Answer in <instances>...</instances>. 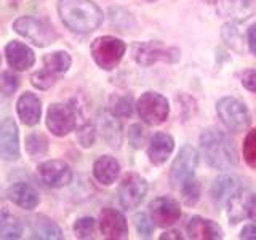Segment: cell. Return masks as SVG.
I'll list each match as a JSON object with an SVG mask.
<instances>
[{
	"mask_svg": "<svg viewBox=\"0 0 256 240\" xmlns=\"http://www.w3.org/2000/svg\"><path fill=\"white\" fill-rule=\"evenodd\" d=\"M77 125V109L70 104L56 102L48 108L46 126L54 136H66Z\"/></svg>",
	"mask_w": 256,
	"mask_h": 240,
	"instance_id": "obj_6",
	"label": "cell"
},
{
	"mask_svg": "<svg viewBox=\"0 0 256 240\" xmlns=\"http://www.w3.org/2000/svg\"><path fill=\"white\" fill-rule=\"evenodd\" d=\"M188 236L189 238H196V240H220L222 238V232L220 226L216 222L200 218V216H194L189 222H188Z\"/></svg>",
	"mask_w": 256,
	"mask_h": 240,
	"instance_id": "obj_19",
	"label": "cell"
},
{
	"mask_svg": "<svg viewBox=\"0 0 256 240\" xmlns=\"http://www.w3.org/2000/svg\"><path fill=\"white\" fill-rule=\"evenodd\" d=\"M126 50V45L116 37H98L92 44V56L94 62L104 70H112L118 66Z\"/></svg>",
	"mask_w": 256,
	"mask_h": 240,
	"instance_id": "obj_3",
	"label": "cell"
},
{
	"mask_svg": "<svg viewBox=\"0 0 256 240\" xmlns=\"http://www.w3.org/2000/svg\"><path fill=\"white\" fill-rule=\"evenodd\" d=\"M22 236V222L8 210L0 212V238H20Z\"/></svg>",
	"mask_w": 256,
	"mask_h": 240,
	"instance_id": "obj_25",
	"label": "cell"
},
{
	"mask_svg": "<svg viewBox=\"0 0 256 240\" xmlns=\"http://www.w3.org/2000/svg\"><path fill=\"white\" fill-rule=\"evenodd\" d=\"M245 213L248 214V218L253 220V221L256 222V196H252L250 198L246 200Z\"/></svg>",
	"mask_w": 256,
	"mask_h": 240,
	"instance_id": "obj_40",
	"label": "cell"
},
{
	"mask_svg": "<svg viewBox=\"0 0 256 240\" xmlns=\"http://www.w3.org/2000/svg\"><path fill=\"white\" fill-rule=\"evenodd\" d=\"M222 37L226 40V44L234 48L237 52H242V44H244V38H242V32H240L234 24H226L222 28Z\"/></svg>",
	"mask_w": 256,
	"mask_h": 240,
	"instance_id": "obj_31",
	"label": "cell"
},
{
	"mask_svg": "<svg viewBox=\"0 0 256 240\" xmlns=\"http://www.w3.org/2000/svg\"><path fill=\"white\" fill-rule=\"evenodd\" d=\"M98 130L101 136L106 140L112 148H118L122 142V126L117 122V117L112 112H101L98 116Z\"/></svg>",
	"mask_w": 256,
	"mask_h": 240,
	"instance_id": "obj_21",
	"label": "cell"
},
{
	"mask_svg": "<svg viewBox=\"0 0 256 240\" xmlns=\"http://www.w3.org/2000/svg\"><path fill=\"white\" fill-rule=\"evenodd\" d=\"M246 37H248V46H250V52L253 54H256V24L250 26L246 32Z\"/></svg>",
	"mask_w": 256,
	"mask_h": 240,
	"instance_id": "obj_41",
	"label": "cell"
},
{
	"mask_svg": "<svg viewBox=\"0 0 256 240\" xmlns=\"http://www.w3.org/2000/svg\"><path fill=\"white\" fill-rule=\"evenodd\" d=\"M128 136H130V144H132V146H133L134 149H140V148L142 146L144 140H146V133H144L142 126H141L140 124L132 125Z\"/></svg>",
	"mask_w": 256,
	"mask_h": 240,
	"instance_id": "obj_38",
	"label": "cell"
},
{
	"mask_svg": "<svg viewBox=\"0 0 256 240\" xmlns=\"http://www.w3.org/2000/svg\"><path fill=\"white\" fill-rule=\"evenodd\" d=\"M8 198L24 210H32L38 205V192L28 182H16L8 189Z\"/></svg>",
	"mask_w": 256,
	"mask_h": 240,
	"instance_id": "obj_20",
	"label": "cell"
},
{
	"mask_svg": "<svg viewBox=\"0 0 256 240\" xmlns=\"http://www.w3.org/2000/svg\"><path fill=\"white\" fill-rule=\"evenodd\" d=\"M200 148H202L206 164L216 170H230L238 164L234 142L229 138V134L218 128H208L202 133Z\"/></svg>",
	"mask_w": 256,
	"mask_h": 240,
	"instance_id": "obj_2",
	"label": "cell"
},
{
	"mask_svg": "<svg viewBox=\"0 0 256 240\" xmlns=\"http://www.w3.org/2000/svg\"><path fill=\"white\" fill-rule=\"evenodd\" d=\"M160 238H162V240H168V238H178V240H181L182 237L176 230H172V232H165V234L160 237Z\"/></svg>",
	"mask_w": 256,
	"mask_h": 240,
	"instance_id": "obj_43",
	"label": "cell"
},
{
	"mask_svg": "<svg viewBox=\"0 0 256 240\" xmlns=\"http://www.w3.org/2000/svg\"><path fill=\"white\" fill-rule=\"evenodd\" d=\"M29 228L32 232V238H62L61 229L44 214H36L29 218Z\"/></svg>",
	"mask_w": 256,
	"mask_h": 240,
	"instance_id": "obj_23",
	"label": "cell"
},
{
	"mask_svg": "<svg viewBox=\"0 0 256 240\" xmlns=\"http://www.w3.org/2000/svg\"><path fill=\"white\" fill-rule=\"evenodd\" d=\"M150 214L158 228H170L181 216V206L170 197H158L150 202Z\"/></svg>",
	"mask_w": 256,
	"mask_h": 240,
	"instance_id": "obj_12",
	"label": "cell"
},
{
	"mask_svg": "<svg viewBox=\"0 0 256 240\" xmlns=\"http://www.w3.org/2000/svg\"><path fill=\"white\" fill-rule=\"evenodd\" d=\"M0 66H2V56H0Z\"/></svg>",
	"mask_w": 256,
	"mask_h": 240,
	"instance_id": "obj_44",
	"label": "cell"
},
{
	"mask_svg": "<svg viewBox=\"0 0 256 240\" xmlns=\"http://www.w3.org/2000/svg\"><path fill=\"white\" fill-rule=\"evenodd\" d=\"M77 138L84 148H90L94 142V126L93 125H84L77 133Z\"/></svg>",
	"mask_w": 256,
	"mask_h": 240,
	"instance_id": "obj_37",
	"label": "cell"
},
{
	"mask_svg": "<svg viewBox=\"0 0 256 240\" xmlns=\"http://www.w3.org/2000/svg\"><path fill=\"white\" fill-rule=\"evenodd\" d=\"M110 22L114 26L124 32H130L132 26H134V21L132 18L130 13H126L125 10H120V8H112L110 10Z\"/></svg>",
	"mask_w": 256,
	"mask_h": 240,
	"instance_id": "obj_29",
	"label": "cell"
},
{
	"mask_svg": "<svg viewBox=\"0 0 256 240\" xmlns=\"http://www.w3.org/2000/svg\"><path fill=\"white\" fill-rule=\"evenodd\" d=\"M220 12L236 20H246L256 13V0H222Z\"/></svg>",
	"mask_w": 256,
	"mask_h": 240,
	"instance_id": "obj_24",
	"label": "cell"
},
{
	"mask_svg": "<svg viewBox=\"0 0 256 240\" xmlns=\"http://www.w3.org/2000/svg\"><path fill=\"white\" fill-rule=\"evenodd\" d=\"M54 82H56V76L46 69L34 72L30 76V84L36 88H38V90H48V88L54 85Z\"/></svg>",
	"mask_w": 256,
	"mask_h": 240,
	"instance_id": "obj_32",
	"label": "cell"
},
{
	"mask_svg": "<svg viewBox=\"0 0 256 240\" xmlns=\"http://www.w3.org/2000/svg\"><path fill=\"white\" fill-rule=\"evenodd\" d=\"M20 86V78L18 76H14L13 72H2L0 74V92H2L5 96L13 94Z\"/></svg>",
	"mask_w": 256,
	"mask_h": 240,
	"instance_id": "obj_34",
	"label": "cell"
},
{
	"mask_svg": "<svg viewBox=\"0 0 256 240\" xmlns=\"http://www.w3.org/2000/svg\"><path fill=\"white\" fill-rule=\"evenodd\" d=\"M13 29L14 32L26 37L37 46H46L56 40V32L53 30L50 24L37 18H32V16H21V18H18L13 22Z\"/></svg>",
	"mask_w": 256,
	"mask_h": 240,
	"instance_id": "obj_4",
	"label": "cell"
},
{
	"mask_svg": "<svg viewBox=\"0 0 256 240\" xmlns=\"http://www.w3.org/2000/svg\"><path fill=\"white\" fill-rule=\"evenodd\" d=\"M244 190L242 180L234 174H222L216 178L212 184L210 194L213 202L218 206H226L232 200H236Z\"/></svg>",
	"mask_w": 256,
	"mask_h": 240,
	"instance_id": "obj_10",
	"label": "cell"
},
{
	"mask_svg": "<svg viewBox=\"0 0 256 240\" xmlns=\"http://www.w3.org/2000/svg\"><path fill=\"white\" fill-rule=\"evenodd\" d=\"M0 157L6 162L20 157V133L13 118H5L0 125Z\"/></svg>",
	"mask_w": 256,
	"mask_h": 240,
	"instance_id": "obj_14",
	"label": "cell"
},
{
	"mask_svg": "<svg viewBox=\"0 0 256 240\" xmlns=\"http://www.w3.org/2000/svg\"><path fill=\"white\" fill-rule=\"evenodd\" d=\"M180 189H181V194H182V202L186 205H196L198 202V198H200V184L194 178L188 180Z\"/></svg>",
	"mask_w": 256,
	"mask_h": 240,
	"instance_id": "obj_30",
	"label": "cell"
},
{
	"mask_svg": "<svg viewBox=\"0 0 256 240\" xmlns=\"http://www.w3.org/2000/svg\"><path fill=\"white\" fill-rule=\"evenodd\" d=\"M198 164V156L192 146H184L170 170V182L173 188H181L188 180L194 178V170Z\"/></svg>",
	"mask_w": 256,
	"mask_h": 240,
	"instance_id": "obj_8",
	"label": "cell"
},
{
	"mask_svg": "<svg viewBox=\"0 0 256 240\" xmlns=\"http://www.w3.org/2000/svg\"><path fill=\"white\" fill-rule=\"evenodd\" d=\"M240 238H246V240H256V226H245Z\"/></svg>",
	"mask_w": 256,
	"mask_h": 240,
	"instance_id": "obj_42",
	"label": "cell"
},
{
	"mask_svg": "<svg viewBox=\"0 0 256 240\" xmlns=\"http://www.w3.org/2000/svg\"><path fill=\"white\" fill-rule=\"evenodd\" d=\"M110 112L114 114L116 117H124L128 118L133 114V98L130 94H125V96H118L110 104Z\"/></svg>",
	"mask_w": 256,
	"mask_h": 240,
	"instance_id": "obj_28",
	"label": "cell"
},
{
	"mask_svg": "<svg viewBox=\"0 0 256 240\" xmlns=\"http://www.w3.org/2000/svg\"><path fill=\"white\" fill-rule=\"evenodd\" d=\"M70 54L66 52H54L50 54L44 56V66L46 70H50L54 76H61L64 74L69 68H70Z\"/></svg>",
	"mask_w": 256,
	"mask_h": 240,
	"instance_id": "obj_26",
	"label": "cell"
},
{
	"mask_svg": "<svg viewBox=\"0 0 256 240\" xmlns=\"http://www.w3.org/2000/svg\"><path fill=\"white\" fill-rule=\"evenodd\" d=\"M138 114L140 117L149 125H160L164 124L168 112H170V106H168V101L164 98L162 94L154 93V92H148L144 93L140 101H138Z\"/></svg>",
	"mask_w": 256,
	"mask_h": 240,
	"instance_id": "obj_7",
	"label": "cell"
},
{
	"mask_svg": "<svg viewBox=\"0 0 256 240\" xmlns=\"http://www.w3.org/2000/svg\"><path fill=\"white\" fill-rule=\"evenodd\" d=\"M134 60L142 66H150L157 61H176L178 50L168 48L160 42H149L134 46Z\"/></svg>",
	"mask_w": 256,
	"mask_h": 240,
	"instance_id": "obj_11",
	"label": "cell"
},
{
	"mask_svg": "<svg viewBox=\"0 0 256 240\" xmlns=\"http://www.w3.org/2000/svg\"><path fill=\"white\" fill-rule=\"evenodd\" d=\"M58 13L64 26L77 34H90L102 22L101 8L92 0H60Z\"/></svg>",
	"mask_w": 256,
	"mask_h": 240,
	"instance_id": "obj_1",
	"label": "cell"
},
{
	"mask_svg": "<svg viewBox=\"0 0 256 240\" xmlns=\"http://www.w3.org/2000/svg\"><path fill=\"white\" fill-rule=\"evenodd\" d=\"M218 116L232 132H244L245 128L250 125V114L245 104L237 98H222L218 101Z\"/></svg>",
	"mask_w": 256,
	"mask_h": 240,
	"instance_id": "obj_5",
	"label": "cell"
},
{
	"mask_svg": "<svg viewBox=\"0 0 256 240\" xmlns=\"http://www.w3.org/2000/svg\"><path fill=\"white\" fill-rule=\"evenodd\" d=\"M148 192V182L136 173H128L118 186V200L120 205L126 210L136 208Z\"/></svg>",
	"mask_w": 256,
	"mask_h": 240,
	"instance_id": "obj_9",
	"label": "cell"
},
{
	"mask_svg": "<svg viewBox=\"0 0 256 240\" xmlns=\"http://www.w3.org/2000/svg\"><path fill=\"white\" fill-rule=\"evenodd\" d=\"M100 229L106 238L118 240L126 238L128 236V224L125 216L114 210V208H104L100 214Z\"/></svg>",
	"mask_w": 256,
	"mask_h": 240,
	"instance_id": "obj_15",
	"label": "cell"
},
{
	"mask_svg": "<svg viewBox=\"0 0 256 240\" xmlns=\"http://www.w3.org/2000/svg\"><path fill=\"white\" fill-rule=\"evenodd\" d=\"M244 156L246 164L256 168V128L246 134L244 141Z\"/></svg>",
	"mask_w": 256,
	"mask_h": 240,
	"instance_id": "obj_33",
	"label": "cell"
},
{
	"mask_svg": "<svg viewBox=\"0 0 256 240\" xmlns=\"http://www.w3.org/2000/svg\"><path fill=\"white\" fill-rule=\"evenodd\" d=\"M48 149V141L42 133H30L26 138V150L29 152V156L37 157L44 156Z\"/></svg>",
	"mask_w": 256,
	"mask_h": 240,
	"instance_id": "obj_27",
	"label": "cell"
},
{
	"mask_svg": "<svg viewBox=\"0 0 256 240\" xmlns=\"http://www.w3.org/2000/svg\"><path fill=\"white\" fill-rule=\"evenodd\" d=\"M5 54L8 64L14 70H26L34 66L36 62V54L30 50L28 45H24L18 40H13L5 46Z\"/></svg>",
	"mask_w": 256,
	"mask_h": 240,
	"instance_id": "obj_16",
	"label": "cell"
},
{
	"mask_svg": "<svg viewBox=\"0 0 256 240\" xmlns=\"http://www.w3.org/2000/svg\"><path fill=\"white\" fill-rule=\"evenodd\" d=\"M242 85L246 88V90L256 93V70L254 69H248V70L244 72V76H242Z\"/></svg>",
	"mask_w": 256,
	"mask_h": 240,
	"instance_id": "obj_39",
	"label": "cell"
},
{
	"mask_svg": "<svg viewBox=\"0 0 256 240\" xmlns=\"http://www.w3.org/2000/svg\"><path fill=\"white\" fill-rule=\"evenodd\" d=\"M38 174L46 186L54 189L68 186L72 180L70 166L66 162H62V160H48V162L40 164Z\"/></svg>",
	"mask_w": 256,
	"mask_h": 240,
	"instance_id": "obj_13",
	"label": "cell"
},
{
	"mask_svg": "<svg viewBox=\"0 0 256 240\" xmlns=\"http://www.w3.org/2000/svg\"><path fill=\"white\" fill-rule=\"evenodd\" d=\"M118 172H120V165L110 156L100 157L93 165V176L96 178V181L104 184V186H110L112 182H116Z\"/></svg>",
	"mask_w": 256,
	"mask_h": 240,
	"instance_id": "obj_22",
	"label": "cell"
},
{
	"mask_svg": "<svg viewBox=\"0 0 256 240\" xmlns=\"http://www.w3.org/2000/svg\"><path fill=\"white\" fill-rule=\"evenodd\" d=\"M174 149V140L166 133H156L150 138L148 157L154 165H162L166 162Z\"/></svg>",
	"mask_w": 256,
	"mask_h": 240,
	"instance_id": "obj_18",
	"label": "cell"
},
{
	"mask_svg": "<svg viewBox=\"0 0 256 240\" xmlns=\"http://www.w3.org/2000/svg\"><path fill=\"white\" fill-rule=\"evenodd\" d=\"M134 226L141 237H150L152 230H154V224L146 213H138L134 216Z\"/></svg>",
	"mask_w": 256,
	"mask_h": 240,
	"instance_id": "obj_36",
	"label": "cell"
},
{
	"mask_svg": "<svg viewBox=\"0 0 256 240\" xmlns=\"http://www.w3.org/2000/svg\"><path fill=\"white\" fill-rule=\"evenodd\" d=\"M94 220L93 218H80L74 224L76 236L78 238H92L94 234Z\"/></svg>",
	"mask_w": 256,
	"mask_h": 240,
	"instance_id": "obj_35",
	"label": "cell"
},
{
	"mask_svg": "<svg viewBox=\"0 0 256 240\" xmlns=\"http://www.w3.org/2000/svg\"><path fill=\"white\" fill-rule=\"evenodd\" d=\"M18 116L21 118V122L28 126H34L40 122V116H42V102L37 98L34 93L26 92L20 96L18 104Z\"/></svg>",
	"mask_w": 256,
	"mask_h": 240,
	"instance_id": "obj_17",
	"label": "cell"
}]
</instances>
